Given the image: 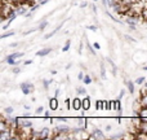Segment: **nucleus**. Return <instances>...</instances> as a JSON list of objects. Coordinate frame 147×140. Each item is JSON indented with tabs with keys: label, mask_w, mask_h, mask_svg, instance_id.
Instances as JSON below:
<instances>
[{
	"label": "nucleus",
	"mask_w": 147,
	"mask_h": 140,
	"mask_svg": "<svg viewBox=\"0 0 147 140\" xmlns=\"http://www.w3.org/2000/svg\"><path fill=\"white\" fill-rule=\"evenodd\" d=\"M102 1V5H103L105 8H109V1H107V0H101Z\"/></svg>",
	"instance_id": "obj_41"
},
{
	"label": "nucleus",
	"mask_w": 147,
	"mask_h": 140,
	"mask_svg": "<svg viewBox=\"0 0 147 140\" xmlns=\"http://www.w3.org/2000/svg\"><path fill=\"white\" fill-rule=\"evenodd\" d=\"M107 16H109V17H110V18H111V20H112V21H114V22H117V23H123V22H121V21H120V20H117V18H115V17H114V16H112V14H111V13H109V12H107Z\"/></svg>",
	"instance_id": "obj_33"
},
{
	"label": "nucleus",
	"mask_w": 147,
	"mask_h": 140,
	"mask_svg": "<svg viewBox=\"0 0 147 140\" xmlns=\"http://www.w3.org/2000/svg\"><path fill=\"white\" fill-rule=\"evenodd\" d=\"M51 74H53V75L54 74H57V70H51Z\"/></svg>",
	"instance_id": "obj_52"
},
{
	"label": "nucleus",
	"mask_w": 147,
	"mask_h": 140,
	"mask_svg": "<svg viewBox=\"0 0 147 140\" xmlns=\"http://www.w3.org/2000/svg\"><path fill=\"white\" fill-rule=\"evenodd\" d=\"M117 102H119V100H110V110L117 112Z\"/></svg>",
	"instance_id": "obj_13"
},
{
	"label": "nucleus",
	"mask_w": 147,
	"mask_h": 140,
	"mask_svg": "<svg viewBox=\"0 0 147 140\" xmlns=\"http://www.w3.org/2000/svg\"><path fill=\"white\" fill-rule=\"evenodd\" d=\"M56 121H58V122H63V123H66V122H67V121H69V120H67L66 117H58V118H57Z\"/></svg>",
	"instance_id": "obj_37"
},
{
	"label": "nucleus",
	"mask_w": 147,
	"mask_h": 140,
	"mask_svg": "<svg viewBox=\"0 0 147 140\" xmlns=\"http://www.w3.org/2000/svg\"><path fill=\"white\" fill-rule=\"evenodd\" d=\"M14 34H16V31H7V33L1 34V36H0V38H1V39H5V38H9V36H13Z\"/></svg>",
	"instance_id": "obj_20"
},
{
	"label": "nucleus",
	"mask_w": 147,
	"mask_h": 140,
	"mask_svg": "<svg viewBox=\"0 0 147 140\" xmlns=\"http://www.w3.org/2000/svg\"><path fill=\"white\" fill-rule=\"evenodd\" d=\"M105 130H106V131H111V126H110V125H107L106 127H105Z\"/></svg>",
	"instance_id": "obj_51"
},
{
	"label": "nucleus",
	"mask_w": 147,
	"mask_h": 140,
	"mask_svg": "<svg viewBox=\"0 0 147 140\" xmlns=\"http://www.w3.org/2000/svg\"><path fill=\"white\" fill-rule=\"evenodd\" d=\"M59 94H61V91H59V89L57 88V89H56V92H54V96H56V97H58V96H59Z\"/></svg>",
	"instance_id": "obj_47"
},
{
	"label": "nucleus",
	"mask_w": 147,
	"mask_h": 140,
	"mask_svg": "<svg viewBox=\"0 0 147 140\" xmlns=\"http://www.w3.org/2000/svg\"><path fill=\"white\" fill-rule=\"evenodd\" d=\"M124 39H127L129 43H134L136 42V39L133 38V36H130V35H128V34H124Z\"/></svg>",
	"instance_id": "obj_29"
},
{
	"label": "nucleus",
	"mask_w": 147,
	"mask_h": 140,
	"mask_svg": "<svg viewBox=\"0 0 147 140\" xmlns=\"http://www.w3.org/2000/svg\"><path fill=\"white\" fill-rule=\"evenodd\" d=\"M76 94L78 95H86V89L84 88V87L79 86V87H76Z\"/></svg>",
	"instance_id": "obj_19"
},
{
	"label": "nucleus",
	"mask_w": 147,
	"mask_h": 140,
	"mask_svg": "<svg viewBox=\"0 0 147 140\" xmlns=\"http://www.w3.org/2000/svg\"><path fill=\"white\" fill-rule=\"evenodd\" d=\"M134 82H136V84H142L143 82H146V79H145V76H140V78H137Z\"/></svg>",
	"instance_id": "obj_32"
},
{
	"label": "nucleus",
	"mask_w": 147,
	"mask_h": 140,
	"mask_svg": "<svg viewBox=\"0 0 147 140\" xmlns=\"http://www.w3.org/2000/svg\"><path fill=\"white\" fill-rule=\"evenodd\" d=\"M107 62H109L110 65H111V69H112V74H114V75H117V66L116 65L114 64V61H112L111 59H110V57H107Z\"/></svg>",
	"instance_id": "obj_11"
},
{
	"label": "nucleus",
	"mask_w": 147,
	"mask_h": 140,
	"mask_svg": "<svg viewBox=\"0 0 147 140\" xmlns=\"http://www.w3.org/2000/svg\"><path fill=\"white\" fill-rule=\"evenodd\" d=\"M23 52H13V53H10V56L13 57V59H16V60H18V59H22L23 57Z\"/></svg>",
	"instance_id": "obj_16"
},
{
	"label": "nucleus",
	"mask_w": 147,
	"mask_h": 140,
	"mask_svg": "<svg viewBox=\"0 0 147 140\" xmlns=\"http://www.w3.org/2000/svg\"><path fill=\"white\" fill-rule=\"evenodd\" d=\"M92 134L96 136V139H106V135L103 134V131L97 128V127H94L93 130H92Z\"/></svg>",
	"instance_id": "obj_6"
},
{
	"label": "nucleus",
	"mask_w": 147,
	"mask_h": 140,
	"mask_svg": "<svg viewBox=\"0 0 147 140\" xmlns=\"http://www.w3.org/2000/svg\"><path fill=\"white\" fill-rule=\"evenodd\" d=\"M70 47H71V40H66L65 46L62 47V52H67V51H70Z\"/></svg>",
	"instance_id": "obj_18"
},
{
	"label": "nucleus",
	"mask_w": 147,
	"mask_h": 140,
	"mask_svg": "<svg viewBox=\"0 0 147 140\" xmlns=\"http://www.w3.org/2000/svg\"><path fill=\"white\" fill-rule=\"evenodd\" d=\"M140 100H141V104H142V107H147V94L142 95V96L140 97Z\"/></svg>",
	"instance_id": "obj_22"
},
{
	"label": "nucleus",
	"mask_w": 147,
	"mask_h": 140,
	"mask_svg": "<svg viewBox=\"0 0 147 140\" xmlns=\"http://www.w3.org/2000/svg\"><path fill=\"white\" fill-rule=\"evenodd\" d=\"M20 46V43H12L10 44V48H16V47H18Z\"/></svg>",
	"instance_id": "obj_48"
},
{
	"label": "nucleus",
	"mask_w": 147,
	"mask_h": 140,
	"mask_svg": "<svg viewBox=\"0 0 147 140\" xmlns=\"http://www.w3.org/2000/svg\"><path fill=\"white\" fill-rule=\"evenodd\" d=\"M10 71H12L13 74H20L21 73V68H18V65H16V66H12V69H10Z\"/></svg>",
	"instance_id": "obj_25"
},
{
	"label": "nucleus",
	"mask_w": 147,
	"mask_h": 140,
	"mask_svg": "<svg viewBox=\"0 0 147 140\" xmlns=\"http://www.w3.org/2000/svg\"><path fill=\"white\" fill-rule=\"evenodd\" d=\"M125 83V86H127V88H128V91H129V94H132V95H134V83H133L132 81H125L124 82Z\"/></svg>",
	"instance_id": "obj_10"
},
{
	"label": "nucleus",
	"mask_w": 147,
	"mask_h": 140,
	"mask_svg": "<svg viewBox=\"0 0 147 140\" xmlns=\"http://www.w3.org/2000/svg\"><path fill=\"white\" fill-rule=\"evenodd\" d=\"M41 139H52V131L49 130L48 127H44V128H41Z\"/></svg>",
	"instance_id": "obj_8"
},
{
	"label": "nucleus",
	"mask_w": 147,
	"mask_h": 140,
	"mask_svg": "<svg viewBox=\"0 0 147 140\" xmlns=\"http://www.w3.org/2000/svg\"><path fill=\"white\" fill-rule=\"evenodd\" d=\"M41 113H44V108L43 107H38L35 109V114L36 115H41Z\"/></svg>",
	"instance_id": "obj_30"
},
{
	"label": "nucleus",
	"mask_w": 147,
	"mask_h": 140,
	"mask_svg": "<svg viewBox=\"0 0 147 140\" xmlns=\"http://www.w3.org/2000/svg\"><path fill=\"white\" fill-rule=\"evenodd\" d=\"M32 60H26V61L25 62H23V64H25V65H30V64H32Z\"/></svg>",
	"instance_id": "obj_46"
},
{
	"label": "nucleus",
	"mask_w": 147,
	"mask_h": 140,
	"mask_svg": "<svg viewBox=\"0 0 147 140\" xmlns=\"http://www.w3.org/2000/svg\"><path fill=\"white\" fill-rule=\"evenodd\" d=\"M53 51V49L51 48V47H48V48H43L41 51H38L36 52V56H39V57H45V56H48L51 52Z\"/></svg>",
	"instance_id": "obj_7"
},
{
	"label": "nucleus",
	"mask_w": 147,
	"mask_h": 140,
	"mask_svg": "<svg viewBox=\"0 0 147 140\" xmlns=\"http://www.w3.org/2000/svg\"><path fill=\"white\" fill-rule=\"evenodd\" d=\"M44 117H45V118H51V112H49V110L44 112Z\"/></svg>",
	"instance_id": "obj_42"
},
{
	"label": "nucleus",
	"mask_w": 147,
	"mask_h": 140,
	"mask_svg": "<svg viewBox=\"0 0 147 140\" xmlns=\"http://www.w3.org/2000/svg\"><path fill=\"white\" fill-rule=\"evenodd\" d=\"M110 139H125V132H119L116 134V135H111L110 136Z\"/></svg>",
	"instance_id": "obj_17"
},
{
	"label": "nucleus",
	"mask_w": 147,
	"mask_h": 140,
	"mask_svg": "<svg viewBox=\"0 0 147 140\" xmlns=\"http://www.w3.org/2000/svg\"><path fill=\"white\" fill-rule=\"evenodd\" d=\"M86 47H88V49H89V53L90 55H93V56H96V51H94V47H92L90 44H89V42H86Z\"/></svg>",
	"instance_id": "obj_24"
},
{
	"label": "nucleus",
	"mask_w": 147,
	"mask_h": 140,
	"mask_svg": "<svg viewBox=\"0 0 147 140\" xmlns=\"http://www.w3.org/2000/svg\"><path fill=\"white\" fill-rule=\"evenodd\" d=\"M145 1H147V0H145Z\"/></svg>",
	"instance_id": "obj_55"
},
{
	"label": "nucleus",
	"mask_w": 147,
	"mask_h": 140,
	"mask_svg": "<svg viewBox=\"0 0 147 140\" xmlns=\"http://www.w3.org/2000/svg\"><path fill=\"white\" fill-rule=\"evenodd\" d=\"M54 81H47V79H44L43 82H41V83H43V86H44V88L45 89H48V87H49V84H52L53 83Z\"/></svg>",
	"instance_id": "obj_27"
},
{
	"label": "nucleus",
	"mask_w": 147,
	"mask_h": 140,
	"mask_svg": "<svg viewBox=\"0 0 147 140\" xmlns=\"http://www.w3.org/2000/svg\"><path fill=\"white\" fill-rule=\"evenodd\" d=\"M138 131H142V132H147V122L146 121H142V123L138 127Z\"/></svg>",
	"instance_id": "obj_15"
},
{
	"label": "nucleus",
	"mask_w": 147,
	"mask_h": 140,
	"mask_svg": "<svg viewBox=\"0 0 147 140\" xmlns=\"http://www.w3.org/2000/svg\"><path fill=\"white\" fill-rule=\"evenodd\" d=\"M93 1H97V0H93Z\"/></svg>",
	"instance_id": "obj_54"
},
{
	"label": "nucleus",
	"mask_w": 147,
	"mask_h": 140,
	"mask_svg": "<svg viewBox=\"0 0 147 140\" xmlns=\"http://www.w3.org/2000/svg\"><path fill=\"white\" fill-rule=\"evenodd\" d=\"M58 108H59L58 99H57L56 96L51 97V99H49V109H51V110H57Z\"/></svg>",
	"instance_id": "obj_4"
},
{
	"label": "nucleus",
	"mask_w": 147,
	"mask_h": 140,
	"mask_svg": "<svg viewBox=\"0 0 147 140\" xmlns=\"http://www.w3.org/2000/svg\"><path fill=\"white\" fill-rule=\"evenodd\" d=\"M92 107V102H90V97L89 96H85L83 99V112H86V110H89Z\"/></svg>",
	"instance_id": "obj_5"
},
{
	"label": "nucleus",
	"mask_w": 147,
	"mask_h": 140,
	"mask_svg": "<svg viewBox=\"0 0 147 140\" xmlns=\"http://www.w3.org/2000/svg\"><path fill=\"white\" fill-rule=\"evenodd\" d=\"M141 20H143V21H147V7L143 8V10L141 12Z\"/></svg>",
	"instance_id": "obj_21"
},
{
	"label": "nucleus",
	"mask_w": 147,
	"mask_h": 140,
	"mask_svg": "<svg viewBox=\"0 0 147 140\" xmlns=\"http://www.w3.org/2000/svg\"><path fill=\"white\" fill-rule=\"evenodd\" d=\"M92 10H93V13H97V7L96 5H92Z\"/></svg>",
	"instance_id": "obj_50"
},
{
	"label": "nucleus",
	"mask_w": 147,
	"mask_h": 140,
	"mask_svg": "<svg viewBox=\"0 0 147 140\" xmlns=\"http://www.w3.org/2000/svg\"><path fill=\"white\" fill-rule=\"evenodd\" d=\"M86 7H88V3H85V1L80 4V8H81V9H83V8H86Z\"/></svg>",
	"instance_id": "obj_44"
},
{
	"label": "nucleus",
	"mask_w": 147,
	"mask_h": 140,
	"mask_svg": "<svg viewBox=\"0 0 147 140\" xmlns=\"http://www.w3.org/2000/svg\"><path fill=\"white\" fill-rule=\"evenodd\" d=\"M4 112H5V114H12V113H13V108L12 107H8V108H5V109H4Z\"/></svg>",
	"instance_id": "obj_35"
},
{
	"label": "nucleus",
	"mask_w": 147,
	"mask_h": 140,
	"mask_svg": "<svg viewBox=\"0 0 147 140\" xmlns=\"http://www.w3.org/2000/svg\"><path fill=\"white\" fill-rule=\"evenodd\" d=\"M47 26H48V21H43V22H40V23H39L38 29H39V30H40V31H44V29H45Z\"/></svg>",
	"instance_id": "obj_23"
},
{
	"label": "nucleus",
	"mask_w": 147,
	"mask_h": 140,
	"mask_svg": "<svg viewBox=\"0 0 147 140\" xmlns=\"http://www.w3.org/2000/svg\"><path fill=\"white\" fill-rule=\"evenodd\" d=\"M119 100V99H117ZM117 112L121 113L123 112V107H121V100H119V102H117Z\"/></svg>",
	"instance_id": "obj_38"
},
{
	"label": "nucleus",
	"mask_w": 147,
	"mask_h": 140,
	"mask_svg": "<svg viewBox=\"0 0 147 140\" xmlns=\"http://www.w3.org/2000/svg\"><path fill=\"white\" fill-rule=\"evenodd\" d=\"M86 29H88V30H92V31H97V25H89V26H86Z\"/></svg>",
	"instance_id": "obj_36"
},
{
	"label": "nucleus",
	"mask_w": 147,
	"mask_h": 140,
	"mask_svg": "<svg viewBox=\"0 0 147 140\" xmlns=\"http://www.w3.org/2000/svg\"><path fill=\"white\" fill-rule=\"evenodd\" d=\"M61 27H62V23H61V25H58V26H57V29H54V30L52 31V33H48V34H47V35L44 36V39H51L52 36H53V35H56V34L58 33V30H59V29H61Z\"/></svg>",
	"instance_id": "obj_12"
},
{
	"label": "nucleus",
	"mask_w": 147,
	"mask_h": 140,
	"mask_svg": "<svg viewBox=\"0 0 147 140\" xmlns=\"http://www.w3.org/2000/svg\"><path fill=\"white\" fill-rule=\"evenodd\" d=\"M38 30H39L38 27H31L30 30L25 31V33H23V35H28V34H31V33H35V31H38Z\"/></svg>",
	"instance_id": "obj_31"
},
{
	"label": "nucleus",
	"mask_w": 147,
	"mask_h": 140,
	"mask_svg": "<svg viewBox=\"0 0 147 140\" xmlns=\"http://www.w3.org/2000/svg\"><path fill=\"white\" fill-rule=\"evenodd\" d=\"M143 70H147V65H145V66H143Z\"/></svg>",
	"instance_id": "obj_53"
},
{
	"label": "nucleus",
	"mask_w": 147,
	"mask_h": 140,
	"mask_svg": "<svg viewBox=\"0 0 147 140\" xmlns=\"http://www.w3.org/2000/svg\"><path fill=\"white\" fill-rule=\"evenodd\" d=\"M84 76H85V74H84L83 71H79V74H78V79H79V81H83Z\"/></svg>",
	"instance_id": "obj_39"
},
{
	"label": "nucleus",
	"mask_w": 147,
	"mask_h": 140,
	"mask_svg": "<svg viewBox=\"0 0 147 140\" xmlns=\"http://www.w3.org/2000/svg\"><path fill=\"white\" fill-rule=\"evenodd\" d=\"M20 87L23 95H30L35 91V86L32 83H30V82H23V83H21Z\"/></svg>",
	"instance_id": "obj_1"
},
{
	"label": "nucleus",
	"mask_w": 147,
	"mask_h": 140,
	"mask_svg": "<svg viewBox=\"0 0 147 140\" xmlns=\"http://www.w3.org/2000/svg\"><path fill=\"white\" fill-rule=\"evenodd\" d=\"M101 75L103 79H106V70H105V66L103 64H101Z\"/></svg>",
	"instance_id": "obj_34"
},
{
	"label": "nucleus",
	"mask_w": 147,
	"mask_h": 140,
	"mask_svg": "<svg viewBox=\"0 0 147 140\" xmlns=\"http://www.w3.org/2000/svg\"><path fill=\"white\" fill-rule=\"evenodd\" d=\"M71 130L72 128H70L69 126L62 125V126H57V127L54 128L53 134H66V135H69V134L71 132Z\"/></svg>",
	"instance_id": "obj_3"
},
{
	"label": "nucleus",
	"mask_w": 147,
	"mask_h": 140,
	"mask_svg": "<svg viewBox=\"0 0 147 140\" xmlns=\"http://www.w3.org/2000/svg\"><path fill=\"white\" fill-rule=\"evenodd\" d=\"M96 109L99 110V100H97V101H96Z\"/></svg>",
	"instance_id": "obj_49"
},
{
	"label": "nucleus",
	"mask_w": 147,
	"mask_h": 140,
	"mask_svg": "<svg viewBox=\"0 0 147 140\" xmlns=\"http://www.w3.org/2000/svg\"><path fill=\"white\" fill-rule=\"evenodd\" d=\"M124 96H125V91H124V89H121V91H120V94H119V96H117V99L121 100Z\"/></svg>",
	"instance_id": "obj_40"
},
{
	"label": "nucleus",
	"mask_w": 147,
	"mask_h": 140,
	"mask_svg": "<svg viewBox=\"0 0 147 140\" xmlns=\"http://www.w3.org/2000/svg\"><path fill=\"white\" fill-rule=\"evenodd\" d=\"M136 115H140V117L142 118V121L146 120V118H147V107H142V108H141V109L137 112V114H136Z\"/></svg>",
	"instance_id": "obj_9"
},
{
	"label": "nucleus",
	"mask_w": 147,
	"mask_h": 140,
	"mask_svg": "<svg viewBox=\"0 0 147 140\" xmlns=\"http://www.w3.org/2000/svg\"><path fill=\"white\" fill-rule=\"evenodd\" d=\"M83 83L84 84H90L92 83V76L90 75H85L83 79Z\"/></svg>",
	"instance_id": "obj_26"
},
{
	"label": "nucleus",
	"mask_w": 147,
	"mask_h": 140,
	"mask_svg": "<svg viewBox=\"0 0 147 140\" xmlns=\"http://www.w3.org/2000/svg\"><path fill=\"white\" fill-rule=\"evenodd\" d=\"M72 109L79 112V110H83V99L80 97H74L72 99Z\"/></svg>",
	"instance_id": "obj_2"
},
{
	"label": "nucleus",
	"mask_w": 147,
	"mask_h": 140,
	"mask_svg": "<svg viewBox=\"0 0 147 140\" xmlns=\"http://www.w3.org/2000/svg\"><path fill=\"white\" fill-rule=\"evenodd\" d=\"M49 1H51V0H41V1L39 3V4H40V5H45L47 3H49Z\"/></svg>",
	"instance_id": "obj_45"
},
{
	"label": "nucleus",
	"mask_w": 147,
	"mask_h": 140,
	"mask_svg": "<svg viewBox=\"0 0 147 140\" xmlns=\"http://www.w3.org/2000/svg\"><path fill=\"white\" fill-rule=\"evenodd\" d=\"M76 122H78L79 127H84V125L88 122V120H86V118H84V117H79L78 120H76Z\"/></svg>",
	"instance_id": "obj_14"
},
{
	"label": "nucleus",
	"mask_w": 147,
	"mask_h": 140,
	"mask_svg": "<svg viewBox=\"0 0 147 140\" xmlns=\"http://www.w3.org/2000/svg\"><path fill=\"white\" fill-rule=\"evenodd\" d=\"M93 47L98 51V49H101V46H99V43H93Z\"/></svg>",
	"instance_id": "obj_43"
},
{
	"label": "nucleus",
	"mask_w": 147,
	"mask_h": 140,
	"mask_svg": "<svg viewBox=\"0 0 147 140\" xmlns=\"http://www.w3.org/2000/svg\"><path fill=\"white\" fill-rule=\"evenodd\" d=\"M65 105H66V108H67V109H72V101H71V100H70V99H66V100H65Z\"/></svg>",
	"instance_id": "obj_28"
}]
</instances>
